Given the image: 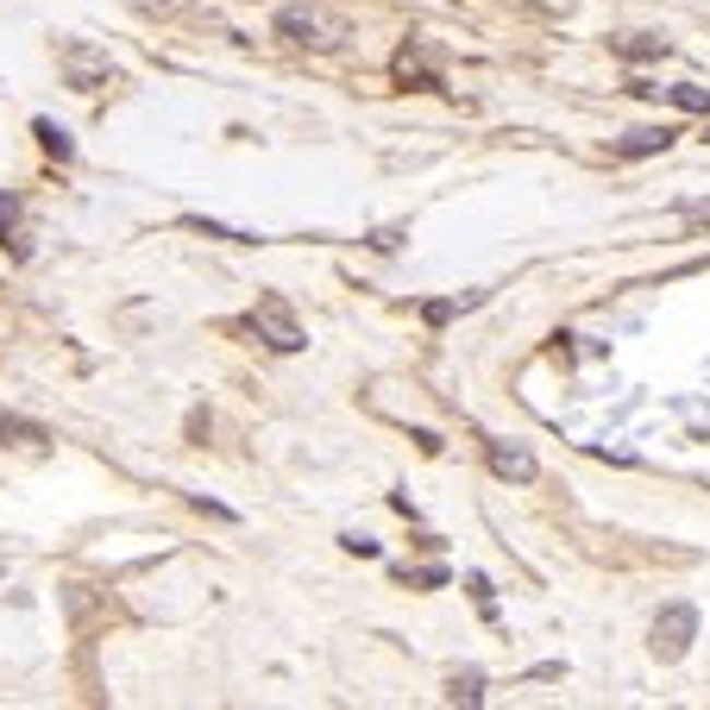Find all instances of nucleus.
I'll return each instance as SVG.
<instances>
[{"label": "nucleus", "mask_w": 710, "mask_h": 710, "mask_svg": "<svg viewBox=\"0 0 710 710\" xmlns=\"http://www.w3.org/2000/svg\"><path fill=\"white\" fill-rule=\"evenodd\" d=\"M277 32L289 38V45H308V51H340V45L353 38L346 20H340V13H321V7H283Z\"/></svg>", "instance_id": "nucleus-1"}, {"label": "nucleus", "mask_w": 710, "mask_h": 710, "mask_svg": "<svg viewBox=\"0 0 710 710\" xmlns=\"http://www.w3.org/2000/svg\"><path fill=\"white\" fill-rule=\"evenodd\" d=\"M691 641H698V610H691V604H666L654 616V654L660 660H685Z\"/></svg>", "instance_id": "nucleus-2"}, {"label": "nucleus", "mask_w": 710, "mask_h": 710, "mask_svg": "<svg viewBox=\"0 0 710 710\" xmlns=\"http://www.w3.org/2000/svg\"><path fill=\"white\" fill-rule=\"evenodd\" d=\"M252 328L271 333V346H277V353H303V346H308V333L296 328V315H289L277 296H264V303L252 308Z\"/></svg>", "instance_id": "nucleus-3"}, {"label": "nucleus", "mask_w": 710, "mask_h": 710, "mask_svg": "<svg viewBox=\"0 0 710 710\" xmlns=\"http://www.w3.org/2000/svg\"><path fill=\"white\" fill-rule=\"evenodd\" d=\"M484 453H490V472H497V478H516V484H529V478H534V453H529V447H509V440H490Z\"/></svg>", "instance_id": "nucleus-4"}, {"label": "nucleus", "mask_w": 710, "mask_h": 710, "mask_svg": "<svg viewBox=\"0 0 710 710\" xmlns=\"http://www.w3.org/2000/svg\"><path fill=\"white\" fill-rule=\"evenodd\" d=\"M673 145V127H641V132H629V139H616V157H654V152H666Z\"/></svg>", "instance_id": "nucleus-5"}, {"label": "nucleus", "mask_w": 710, "mask_h": 710, "mask_svg": "<svg viewBox=\"0 0 710 710\" xmlns=\"http://www.w3.org/2000/svg\"><path fill=\"white\" fill-rule=\"evenodd\" d=\"M610 51L641 63V57H666V38H654V32H623V38H610Z\"/></svg>", "instance_id": "nucleus-6"}, {"label": "nucleus", "mask_w": 710, "mask_h": 710, "mask_svg": "<svg viewBox=\"0 0 710 710\" xmlns=\"http://www.w3.org/2000/svg\"><path fill=\"white\" fill-rule=\"evenodd\" d=\"M648 95H666L685 114H710V88H698V82H673V88H648Z\"/></svg>", "instance_id": "nucleus-7"}, {"label": "nucleus", "mask_w": 710, "mask_h": 710, "mask_svg": "<svg viewBox=\"0 0 710 710\" xmlns=\"http://www.w3.org/2000/svg\"><path fill=\"white\" fill-rule=\"evenodd\" d=\"M32 132H38V145H45V152H51V157H70V152H76V145H70V132L57 127V120H38V127H32Z\"/></svg>", "instance_id": "nucleus-8"}, {"label": "nucleus", "mask_w": 710, "mask_h": 710, "mask_svg": "<svg viewBox=\"0 0 710 710\" xmlns=\"http://www.w3.org/2000/svg\"><path fill=\"white\" fill-rule=\"evenodd\" d=\"M478 673H465V679H453V705H478V698H484V691H478Z\"/></svg>", "instance_id": "nucleus-9"}, {"label": "nucleus", "mask_w": 710, "mask_h": 710, "mask_svg": "<svg viewBox=\"0 0 710 710\" xmlns=\"http://www.w3.org/2000/svg\"><path fill=\"white\" fill-rule=\"evenodd\" d=\"M13 214H20V208H13V196H7V189H0V239H7V227H13Z\"/></svg>", "instance_id": "nucleus-10"}]
</instances>
